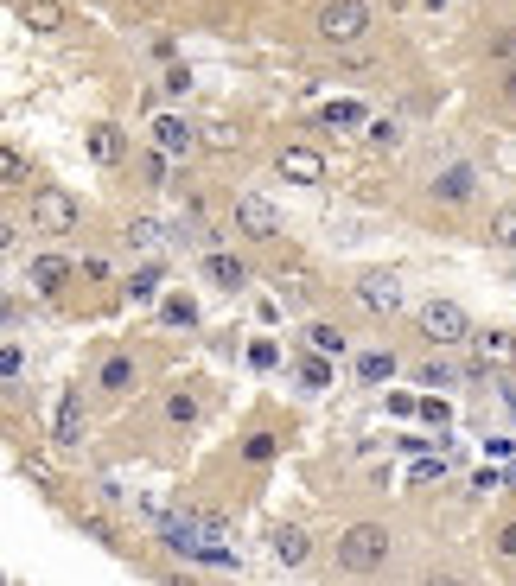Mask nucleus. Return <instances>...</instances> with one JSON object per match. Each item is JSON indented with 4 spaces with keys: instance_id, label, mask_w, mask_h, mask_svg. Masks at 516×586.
Returning a JSON list of instances; mask_svg holds the SVG:
<instances>
[{
    "instance_id": "f257e3e1",
    "label": "nucleus",
    "mask_w": 516,
    "mask_h": 586,
    "mask_svg": "<svg viewBox=\"0 0 516 586\" xmlns=\"http://www.w3.org/2000/svg\"><path fill=\"white\" fill-rule=\"evenodd\" d=\"M415 198L434 217H466L485 198V166L466 147H427L421 166H415Z\"/></svg>"
},
{
    "instance_id": "f03ea898",
    "label": "nucleus",
    "mask_w": 516,
    "mask_h": 586,
    "mask_svg": "<svg viewBox=\"0 0 516 586\" xmlns=\"http://www.w3.org/2000/svg\"><path fill=\"white\" fill-rule=\"evenodd\" d=\"M395 555H402V536H395L383 516H351V523H338V536H332V567L351 574V580L389 574Z\"/></svg>"
},
{
    "instance_id": "7ed1b4c3",
    "label": "nucleus",
    "mask_w": 516,
    "mask_h": 586,
    "mask_svg": "<svg viewBox=\"0 0 516 586\" xmlns=\"http://www.w3.org/2000/svg\"><path fill=\"white\" fill-rule=\"evenodd\" d=\"M147 370H153V357L141 351V344H102V351H96V364H90V383H83V389H90V402L96 408H128L134 402V395H141L147 389Z\"/></svg>"
},
{
    "instance_id": "20e7f679",
    "label": "nucleus",
    "mask_w": 516,
    "mask_h": 586,
    "mask_svg": "<svg viewBox=\"0 0 516 586\" xmlns=\"http://www.w3.org/2000/svg\"><path fill=\"white\" fill-rule=\"evenodd\" d=\"M338 293L357 306L370 325H395V319H408L415 313V300H408V287H402V274L383 268V262H370V268H351L338 281Z\"/></svg>"
},
{
    "instance_id": "39448f33",
    "label": "nucleus",
    "mask_w": 516,
    "mask_h": 586,
    "mask_svg": "<svg viewBox=\"0 0 516 586\" xmlns=\"http://www.w3.org/2000/svg\"><path fill=\"white\" fill-rule=\"evenodd\" d=\"M313 45L319 51H370V39H376V7L370 0H319L313 7Z\"/></svg>"
},
{
    "instance_id": "423d86ee",
    "label": "nucleus",
    "mask_w": 516,
    "mask_h": 586,
    "mask_svg": "<svg viewBox=\"0 0 516 586\" xmlns=\"http://www.w3.org/2000/svg\"><path fill=\"white\" fill-rule=\"evenodd\" d=\"M223 217H230V230H236L243 249H255V255L287 249V217H281V204H274L268 192H230Z\"/></svg>"
},
{
    "instance_id": "0eeeda50",
    "label": "nucleus",
    "mask_w": 516,
    "mask_h": 586,
    "mask_svg": "<svg viewBox=\"0 0 516 586\" xmlns=\"http://www.w3.org/2000/svg\"><path fill=\"white\" fill-rule=\"evenodd\" d=\"M408 325H415V338L427 344V351H459V344H472V313L453 300V293H427V300H415V313H408Z\"/></svg>"
},
{
    "instance_id": "6e6552de",
    "label": "nucleus",
    "mask_w": 516,
    "mask_h": 586,
    "mask_svg": "<svg viewBox=\"0 0 516 586\" xmlns=\"http://www.w3.org/2000/svg\"><path fill=\"white\" fill-rule=\"evenodd\" d=\"M204 415H211V389H204L198 376H185V383H166L160 395H153V427H160L166 440L198 434Z\"/></svg>"
},
{
    "instance_id": "1a4fd4ad",
    "label": "nucleus",
    "mask_w": 516,
    "mask_h": 586,
    "mask_svg": "<svg viewBox=\"0 0 516 586\" xmlns=\"http://www.w3.org/2000/svg\"><path fill=\"white\" fill-rule=\"evenodd\" d=\"M26 211H32V236H77L83 230V204L71 185H32Z\"/></svg>"
},
{
    "instance_id": "9d476101",
    "label": "nucleus",
    "mask_w": 516,
    "mask_h": 586,
    "mask_svg": "<svg viewBox=\"0 0 516 586\" xmlns=\"http://www.w3.org/2000/svg\"><path fill=\"white\" fill-rule=\"evenodd\" d=\"M255 249H230V243H217V249H204L198 255V281L204 287H217V293H249L255 287Z\"/></svg>"
},
{
    "instance_id": "9b49d317",
    "label": "nucleus",
    "mask_w": 516,
    "mask_h": 586,
    "mask_svg": "<svg viewBox=\"0 0 516 586\" xmlns=\"http://www.w3.org/2000/svg\"><path fill=\"white\" fill-rule=\"evenodd\" d=\"M268 274H274V287H281V300H287V306H294V313H306V319H313V313H319V306H325V293H332V287H325V281H319V274H313V268H306V262H300V255H294V249H287V255H281V262H268Z\"/></svg>"
},
{
    "instance_id": "f8f14e48",
    "label": "nucleus",
    "mask_w": 516,
    "mask_h": 586,
    "mask_svg": "<svg viewBox=\"0 0 516 586\" xmlns=\"http://www.w3.org/2000/svg\"><path fill=\"white\" fill-rule=\"evenodd\" d=\"M274 179H287V185H300V192H325V179H332V160H325L319 147H306V141H287V147H274Z\"/></svg>"
},
{
    "instance_id": "ddd939ff",
    "label": "nucleus",
    "mask_w": 516,
    "mask_h": 586,
    "mask_svg": "<svg viewBox=\"0 0 516 586\" xmlns=\"http://www.w3.org/2000/svg\"><path fill=\"white\" fill-rule=\"evenodd\" d=\"M472 58L485 64V71H504V64H516V7H510V13H491V20L472 32Z\"/></svg>"
},
{
    "instance_id": "4468645a",
    "label": "nucleus",
    "mask_w": 516,
    "mask_h": 586,
    "mask_svg": "<svg viewBox=\"0 0 516 586\" xmlns=\"http://www.w3.org/2000/svg\"><path fill=\"white\" fill-rule=\"evenodd\" d=\"M83 434H90V389H71L58 402V427H51V446H58L64 459L83 453Z\"/></svg>"
},
{
    "instance_id": "2eb2a0df",
    "label": "nucleus",
    "mask_w": 516,
    "mask_h": 586,
    "mask_svg": "<svg viewBox=\"0 0 516 586\" xmlns=\"http://www.w3.org/2000/svg\"><path fill=\"white\" fill-rule=\"evenodd\" d=\"M281 440H287V421H281V415H255V421L243 427V446H236V459L262 472V465L281 453Z\"/></svg>"
},
{
    "instance_id": "dca6fc26",
    "label": "nucleus",
    "mask_w": 516,
    "mask_h": 586,
    "mask_svg": "<svg viewBox=\"0 0 516 586\" xmlns=\"http://www.w3.org/2000/svg\"><path fill=\"white\" fill-rule=\"evenodd\" d=\"M472 357L497 376H516V332L510 325H478L472 332Z\"/></svg>"
},
{
    "instance_id": "f3484780",
    "label": "nucleus",
    "mask_w": 516,
    "mask_h": 586,
    "mask_svg": "<svg viewBox=\"0 0 516 586\" xmlns=\"http://www.w3.org/2000/svg\"><path fill=\"white\" fill-rule=\"evenodd\" d=\"M147 134H153V147H160V153H172V160H192V153L204 147V134L185 122V115H172V109H166V115H153V128H147Z\"/></svg>"
},
{
    "instance_id": "a211bd4d",
    "label": "nucleus",
    "mask_w": 516,
    "mask_h": 586,
    "mask_svg": "<svg viewBox=\"0 0 516 586\" xmlns=\"http://www.w3.org/2000/svg\"><path fill=\"white\" fill-rule=\"evenodd\" d=\"M13 20L26 32H39V39H64V32H71V13H64L58 0H13Z\"/></svg>"
},
{
    "instance_id": "6ab92c4d",
    "label": "nucleus",
    "mask_w": 516,
    "mask_h": 586,
    "mask_svg": "<svg viewBox=\"0 0 516 586\" xmlns=\"http://www.w3.org/2000/svg\"><path fill=\"white\" fill-rule=\"evenodd\" d=\"M485 561L504 567V574H516V504L497 510L491 523H485Z\"/></svg>"
},
{
    "instance_id": "aec40b11",
    "label": "nucleus",
    "mask_w": 516,
    "mask_h": 586,
    "mask_svg": "<svg viewBox=\"0 0 516 586\" xmlns=\"http://www.w3.org/2000/svg\"><path fill=\"white\" fill-rule=\"evenodd\" d=\"M268 555H274V567H300L313 561V536H306L300 523H274V536H268Z\"/></svg>"
},
{
    "instance_id": "412c9836",
    "label": "nucleus",
    "mask_w": 516,
    "mask_h": 586,
    "mask_svg": "<svg viewBox=\"0 0 516 586\" xmlns=\"http://www.w3.org/2000/svg\"><path fill=\"white\" fill-rule=\"evenodd\" d=\"M351 376L364 389H376V383H389V376H402V357H395L389 344H364V351L351 357Z\"/></svg>"
},
{
    "instance_id": "4be33fe9",
    "label": "nucleus",
    "mask_w": 516,
    "mask_h": 586,
    "mask_svg": "<svg viewBox=\"0 0 516 586\" xmlns=\"http://www.w3.org/2000/svg\"><path fill=\"white\" fill-rule=\"evenodd\" d=\"M115 243H122L128 255H153V249L166 243V223H160V217H147V211H134V217H122Z\"/></svg>"
},
{
    "instance_id": "5701e85b",
    "label": "nucleus",
    "mask_w": 516,
    "mask_h": 586,
    "mask_svg": "<svg viewBox=\"0 0 516 586\" xmlns=\"http://www.w3.org/2000/svg\"><path fill=\"white\" fill-rule=\"evenodd\" d=\"M478 243L497 249V255H516V198H510V204H497V211L478 223Z\"/></svg>"
},
{
    "instance_id": "b1692460",
    "label": "nucleus",
    "mask_w": 516,
    "mask_h": 586,
    "mask_svg": "<svg viewBox=\"0 0 516 586\" xmlns=\"http://www.w3.org/2000/svg\"><path fill=\"white\" fill-rule=\"evenodd\" d=\"M64 281H77V262H71V255H39V262H32V287H39L45 300H58Z\"/></svg>"
},
{
    "instance_id": "393cba45",
    "label": "nucleus",
    "mask_w": 516,
    "mask_h": 586,
    "mask_svg": "<svg viewBox=\"0 0 516 586\" xmlns=\"http://www.w3.org/2000/svg\"><path fill=\"white\" fill-rule=\"evenodd\" d=\"M90 160H96V166H122V160H128L122 122H96V128H90Z\"/></svg>"
},
{
    "instance_id": "a878e982",
    "label": "nucleus",
    "mask_w": 516,
    "mask_h": 586,
    "mask_svg": "<svg viewBox=\"0 0 516 586\" xmlns=\"http://www.w3.org/2000/svg\"><path fill=\"white\" fill-rule=\"evenodd\" d=\"M485 109L497 115V122H516V64L491 71V83H485Z\"/></svg>"
},
{
    "instance_id": "bb28decb",
    "label": "nucleus",
    "mask_w": 516,
    "mask_h": 586,
    "mask_svg": "<svg viewBox=\"0 0 516 586\" xmlns=\"http://www.w3.org/2000/svg\"><path fill=\"white\" fill-rule=\"evenodd\" d=\"M306 344H313V351H325V357H344V351H351V332H344L338 319L313 313V319H306Z\"/></svg>"
},
{
    "instance_id": "cd10ccee",
    "label": "nucleus",
    "mask_w": 516,
    "mask_h": 586,
    "mask_svg": "<svg viewBox=\"0 0 516 586\" xmlns=\"http://www.w3.org/2000/svg\"><path fill=\"white\" fill-rule=\"evenodd\" d=\"M0 185H7V198H26L32 192V166H26V153L20 147H0Z\"/></svg>"
},
{
    "instance_id": "c85d7f7f",
    "label": "nucleus",
    "mask_w": 516,
    "mask_h": 586,
    "mask_svg": "<svg viewBox=\"0 0 516 586\" xmlns=\"http://www.w3.org/2000/svg\"><path fill=\"white\" fill-rule=\"evenodd\" d=\"M402 141H408V128L395 122V115H370V128H364V147L370 153H395Z\"/></svg>"
},
{
    "instance_id": "c756f323",
    "label": "nucleus",
    "mask_w": 516,
    "mask_h": 586,
    "mask_svg": "<svg viewBox=\"0 0 516 586\" xmlns=\"http://www.w3.org/2000/svg\"><path fill=\"white\" fill-rule=\"evenodd\" d=\"M319 122L325 128H370V109H364V102H325Z\"/></svg>"
},
{
    "instance_id": "7c9ffc66",
    "label": "nucleus",
    "mask_w": 516,
    "mask_h": 586,
    "mask_svg": "<svg viewBox=\"0 0 516 586\" xmlns=\"http://www.w3.org/2000/svg\"><path fill=\"white\" fill-rule=\"evenodd\" d=\"M415 383H421V389H453V364H446V357H434V351H427L421 364H415Z\"/></svg>"
},
{
    "instance_id": "2f4dec72",
    "label": "nucleus",
    "mask_w": 516,
    "mask_h": 586,
    "mask_svg": "<svg viewBox=\"0 0 516 586\" xmlns=\"http://www.w3.org/2000/svg\"><path fill=\"white\" fill-rule=\"evenodd\" d=\"M204 147H211V153H243V147H249V134H243V128H230V122H217V128H204Z\"/></svg>"
},
{
    "instance_id": "473e14b6",
    "label": "nucleus",
    "mask_w": 516,
    "mask_h": 586,
    "mask_svg": "<svg viewBox=\"0 0 516 586\" xmlns=\"http://www.w3.org/2000/svg\"><path fill=\"white\" fill-rule=\"evenodd\" d=\"M109 274H115V262H109V255H77V281H109Z\"/></svg>"
},
{
    "instance_id": "72a5a7b5",
    "label": "nucleus",
    "mask_w": 516,
    "mask_h": 586,
    "mask_svg": "<svg viewBox=\"0 0 516 586\" xmlns=\"http://www.w3.org/2000/svg\"><path fill=\"white\" fill-rule=\"evenodd\" d=\"M160 319H166V325H198V306L185 300V293H172V300L160 306Z\"/></svg>"
},
{
    "instance_id": "f704fd0d",
    "label": "nucleus",
    "mask_w": 516,
    "mask_h": 586,
    "mask_svg": "<svg viewBox=\"0 0 516 586\" xmlns=\"http://www.w3.org/2000/svg\"><path fill=\"white\" fill-rule=\"evenodd\" d=\"M160 96H172V102H179V96H192V71H185V64H172V71L160 77Z\"/></svg>"
},
{
    "instance_id": "c9c22d12",
    "label": "nucleus",
    "mask_w": 516,
    "mask_h": 586,
    "mask_svg": "<svg viewBox=\"0 0 516 586\" xmlns=\"http://www.w3.org/2000/svg\"><path fill=\"white\" fill-rule=\"evenodd\" d=\"M153 287H160V268H134V274H128V293H134V300H153Z\"/></svg>"
},
{
    "instance_id": "e433bc0d",
    "label": "nucleus",
    "mask_w": 516,
    "mask_h": 586,
    "mask_svg": "<svg viewBox=\"0 0 516 586\" xmlns=\"http://www.w3.org/2000/svg\"><path fill=\"white\" fill-rule=\"evenodd\" d=\"M446 7H453V0H421V13H446Z\"/></svg>"
}]
</instances>
